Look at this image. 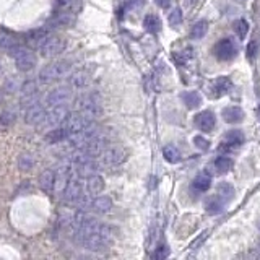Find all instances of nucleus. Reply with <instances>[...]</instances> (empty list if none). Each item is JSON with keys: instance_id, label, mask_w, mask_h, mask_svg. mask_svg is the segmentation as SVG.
<instances>
[{"instance_id": "nucleus-30", "label": "nucleus", "mask_w": 260, "mask_h": 260, "mask_svg": "<svg viewBox=\"0 0 260 260\" xmlns=\"http://www.w3.org/2000/svg\"><path fill=\"white\" fill-rule=\"evenodd\" d=\"M218 195L226 202V204H228V202H231V199H233V197H234V189H233V186L226 184V182H221V184L218 186Z\"/></svg>"}, {"instance_id": "nucleus-5", "label": "nucleus", "mask_w": 260, "mask_h": 260, "mask_svg": "<svg viewBox=\"0 0 260 260\" xmlns=\"http://www.w3.org/2000/svg\"><path fill=\"white\" fill-rule=\"evenodd\" d=\"M96 158H98V161L103 165V167H112V166H119L120 163L125 160V151L119 147L106 148V150L101 151Z\"/></svg>"}, {"instance_id": "nucleus-36", "label": "nucleus", "mask_w": 260, "mask_h": 260, "mask_svg": "<svg viewBox=\"0 0 260 260\" xmlns=\"http://www.w3.org/2000/svg\"><path fill=\"white\" fill-rule=\"evenodd\" d=\"M33 165H35V160L31 158V155H23L20 158V161H18V166H20V169H25V171L31 169Z\"/></svg>"}, {"instance_id": "nucleus-39", "label": "nucleus", "mask_w": 260, "mask_h": 260, "mask_svg": "<svg viewBox=\"0 0 260 260\" xmlns=\"http://www.w3.org/2000/svg\"><path fill=\"white\" fill-rule=\"evenodd\" d=\"M167 255H169V250H167L166 245H160L156 252L153 254V257L155 259H165V257H167Z\"/></svg>"}, {"instance_id": "nucleus-38", "label": "nucleus", "mask_w": 260, "mask_h": 260, "mask_svg": "<svg viewBox=\"0 0 260 260\" xmlns=\"http://www.w3.org/2000/svg\"><path fill=\"white\" fill-rule=\"evenodd\" d=\"M194 143H195L197 148H200V150H208V147H210L208 140H205V138L200 137V135L194 138Z\"/></svg>"}, {"instance_id": "nucleus-24", "label": "nucleus", "mask_w": 260, "mask_h": 260, "mask_svg": "<svg viewBox=\"0 0 260 260\" xmlns=\"http://www.w3.org/2000/svg\"><path fill=\"white\" fill-rule=\"evenodd\" d=\"M210 186H211L210 176H205V174L197 176L194 179V184H192V187H194L197 192H206L210 189Z\"/></svg>"}, {"instance_id": "nucleus-44", "label": "nucleus", "mask_w": 260, "mask_h": 260, "mask_svg": "<svg viewBox=\"0 0 260 260\" xmlns=\"http://www.w3.org/2000/svg\"><path fill=\"white\" fill-rule=\"evenodd\" d=\"M195 2H197V0H187V3H189V5H194Z\"/></svg>"}, {"instance_id": "nucleus-20", "label": "nucleus", "mask_w": 260, "mask_h": 260, "mask_svg": "<svg viewBox=\"0 0 260 260\" xmlns=\"http://www.w3.org/2000/svg\"><path fill=\"white\" fill-rule=\"evenodd\" d=\"M224 205H226V202L221 199L218 194H216L215 197H211L210 200H206V204H205L206 211H208L210 215H218V213H221V211H223V208H224Z\"/></svg>"}, {"instance_id": "nucleus-1", "label": "nucleus", "mask_w": 260, "mask_h": 260, "mask_svg": "<svg viewBox=\"0 0 260 260\" xmlns=\"http://www.w3.org/2000/svg\"><path fill=\"white\" fill-rule=\"evenodd\" d=\"M76 112L88 122H94V119L101 114V98L96 93L83 94L76 99Z\"/></svg>"}, {"instance_id": "nucleus-4", "label": "nucleus", "mask_w": 260, "mask_h": 260, "mask_svg": "<svg viewBox=\"0 0 260 260\" xmlns=\"http://www.w3.org/2000/svg\"><path fill=\"white\" fill-rule=\"evenodd\" d=\"M86 192L85 189V179H80V177H70L69 184H67L65 190L62 192V199H64L65 204L75 205V202L80 199Z\"/></svg>"}, {"instance_id": "nucleus-15", "label": "nucleus", "mask_w": 260, "mask_h": 260, "mask_svg": "<svg viewBox=\"0 0 260 260\" xmlns=\"http://www.w3.org/2000/svg\"><path fill=\"white\" fill-rule=\"evenodd\" d=\"M111 208H112V200L106 195L96 197V199L91 200V205H90V210H93V211H96V213H101V215L109 213Z\"/></svg>"}, {"instance_id": "nucleus-29", "label": "nucleus", "mask_w": 260, "mask_h": 260, "mask_svg": "<svg viewBox=\"0 0 260 260\" xmlns=\"http://www.w3.org/2000/svg\"><path fill=\"white\" fill-rule=\"evenodd\" d=\"M231 86H233V83L228 76H220L215 81V91H218V94H226L231 90Z\"/></svg>"}, {"instance_id": "nucleus-46", "label": "nucleus", "mask_w": 260, "mask_h": 260, "mask_svg": "<svg viewBox=\"0 0 260 260\" xmlns=\"http://www.w3.org/2000/svg\"><path fill=\"white\" fill-rule=\"evenodd\" d=\"M259 119H260V108H259Z\"/></svg>"}, {"instance_id": "nucleus-35", "label": "nucleus", "mask_w": 260, "mask_h": 260, "mask_svg": "<svg viewBox=\"0 0 260 260\" xmlns=\"http://www.w3.org/2000/svg\"><path fill=\"white\" fill-rule=\"evenodd\" d=\"M169 25L171 26H179L181 23H182V12H181V8H174L171 13H169Z\"/></svg>"}, {"instance_id": "nucleus-34", "label": "nucleus", "mask_w": 260, "mask_h": 260, "mask_svg": "<svg viewBox=\"0 0 260 260\" xmlns=\"http://www.w3.org/2000/svg\"><path fill=\"white\" fill-rule=\"evenodd\" d=\"M13 120H15V114H13L12 111H3V112L0 114V125H2L3 129H7L8 125H12Z\"/></svg>"}, {"instance_id": "nucleus-18", "label": "nucleus", "mask_w": 260, "mask_h": 260, "mask_svg": "<svg viewBox=\"0 0 260 260\" xmlns=\"http://www.w3.org/2000/svg\"><path fill=\"white\" fill-rule=\"evenodd\" d=\"M69 81L70 85L74 86V88H85L86 85H90V74L85 70H76V72H72L69 75Z\"/></svg>"}, {"instance_id": "nucleus-23", "label": "nucleus", "mask_w": 260, "mask_h": 260, "mask_svg": "<svg viewBox=\"0 0 260 260\" xmlns=\"http://www.w3.org/2000/svg\"><path fill=\"white\" fill-rule=\"evenodd\" d=\"M233 160L228 156H218L215 160V167H216V171L221 172V174H226V172H229L231 169H233Z\"/></svg>"}, {"instance_id": "nucleus-27", "label": "nucleus", "mask_w": 260, "mask_h": 260, "mask_svg": "<svg viewBox=\"0 0 260 260\" xmlns=\"http://www.w3.org/2000/svg\"><path fill=\"white\" fill-rule=\"evenodd\" d=\"M206 30H208V23H206L205 20H200V21L195 23L194 28H192L190 36L194 37V39H202V37L206 35Z\"/></svg>"}, {"instance_id": "nucleus-25", "label": "nucleus", "mask_w": 260, "mask_h": 260, "mask_svg": "<svg viewBox=\"0 0 260 260\" xmlns=\"http://www.w3.org/2000/svg\"><path fill=\"white\" fill-rule=\"evenodd\" d=\"M143 26L147 28V31L158 33L161 30V20L156 15H147L145 20H143Z\"/></svg>"}, {"instance_id": "nucleus-40", "label": "nucleus", "mask_w": 260, "mask_h": 260, "mask_svg": "<svg viewBox=\"0 0 260 260\" xmlns=\"http://www.w3.org/2000/svg\"><path fill=\"white\" fill-rule=\"evenodd\" d=\"M155 2H156V5L161 8H167L171 5V0H155Z\"/></svg>"}, {"instance_id": "nucleus-7", "label": "nucleus", "mask_w": 260, "mask_h": 260, "mask_svg": "<svg viewBox=\"0 0 260 260\" xmlns=\"http://www.w3.org/2000/svg\"><path fill=\"white\" fill-rule=\"evenodd\" d=\"M41 54L44 57H56V56H60L62 52L65 49V41L62 39V37H57V36H51L47 37V39L41 44Z\"/></svg>"}, {"instance_id": "nucleus-22", "label": "nucleus", "mask_w": 260, "mask_h": 260, "mask_svg": "<svg viewBox=\"0 0 260 260\" xmlns=\"http://www.w3.org/2000/svg\"><path fill=\"white\" fill-rule=\"evenodd\" d=\"M182 99H184L187 108H190V109L199 108L202 104V96L197 93V91H187V93L182 94Z\"/></svg>"}, {"instance_id": "nucleus-41", "label": "nucleus", "mask_w": 260, "mask_h": 260, "mask_svg": "<svg viewBox=\"0 0 260 260\" xmlns=\"http://www.w3.org/2000/svg\"><path fill=\"white\" fill-rule=\"evenodd\" d=\"M255 49H257V44H255V42H250L249 47H247V56H249V57H254Z\"/></svg>"}, {"instance_id": "nucleus-32", "label": "nucleus", "mask_w": 260, "mask_h": 260, "mask_svg": "<svg viewBox=\"0 0 260 260\" xmlns=\"http://www.w3.org/2000/svg\"><path fill=\"white\" fill-rule=\"evenodd\" d=\"M234 30H236V33H238L239 39H244L245 35H247V31H249V23L245 20H238L234 23Z\"/></svg>"}, {"instance_id": "nucleus-28", "label": "nucleus", "mask_w": 260, "mask_h": 260, "mask_svg": "<svg viewBox=\"0 0 260 260\" xmlns=\"http://www.w3.org/2000/svg\"><path fill=\"white\" fill-rule=\"evenodd\" d=\"M163 156H165V160L167 163H177L181 160L179 150H177L176 147H172V145H167V147L163 148Z\"/></svg>"}, {"instance_id": "nucleus-6", "label": "nucleus", "mask_w": 260, "mask_h": 260, "mask_svg": "<svg viewBox=\"0 0 260 260\" xmlns=\"http://www.w3.org/2000/svg\"><path fill=\"white\" fill-rule=\"evenodd\" d=\"M69 106L67 104H60V106H52V108L46 112L44 117V124L46 127H57L64 122V119L69 115Z\"/></svg>"}, {"instance_id": "nucleus-14", "label": "nucleus", "mask_w": 260, "mask_h": 260, "mask_svg": "<svg viewBox=\"0 0 260 260\" xmlns=\"http://www.w3.org/2000/svg\"><path fill=\"white\" fill-rule=\"evenodd\" d=\"M54 186H56V171H52V169L42 171L39 176L41 190L46 192V194H52V192H54Z\"/></svg>"}, {"instance_id": "nucleus-3", "label": "nucleus", "mask_w": 260, "mask_h": 260, "mask_svg": "<svg viewBox=\"0 0 260 260\" xmlns=\"http://www.w3.org/2000/svg\"><path fill=\"white\" fill-rule=\"evenodd\" d=\"M10 54H12L13 59H15L17 67L23 72L31 70L33 67L36 65V57H35V54H33V51L28 49V47L15 46L10 49Z\"/></svg>"}, {"instance_id": "nucleus-45", "label": "nucleus", "mask_w": 260, "mask_h": 260, "mask_svg": "<svg viewBox=\"0 0 260 260\" xmlns=\"http://www.w3.org/2000/svg\"><path fill=\"white\" fill-rule=\"evenodd\" d=\"M257 255H259V257H260V245H259V247H257Z\"/></svg>"}, {"instance_id": "nucleus-47", "label": "nucleus", "mask_w": 260, "mask_h": 260, "mask_svg": "<svg viewBox=\"0 0 260 260\" xmlns=\"http://www.w3.org/2000/svg\"><path fill=\"white\" fill-rule=\"evenodd\" d=\"M259 229H260V221H259Z\"/></svg>"}, {"instance_id": "nucleus-19", "label": "nucleus", "mask_w": 260, "mask_h": 260, "mask_svg": "<svg viewBox=\"0 0 260 260\" xmlns=\"http://www.w3.org/2000/svg\"><path fill=\"white\" fill-rule=\"evenodd\" d=\"M223 117L228 124H234V122H241L244 117V112L239 106H229V108L223 109Z\"/></svg>"}, {"instance_id": "nucleus-8", "label": "nucleus", "mask_w": 260, "mask_h": 260, "mask_svg": "<svg viewBox=\"0 0 260 260\" xmlns=\"http://www.w3.org/2000/svg\"><path fill=\"white\" fill-rule=\"evenodd\" d=\"M238 54V46L231 37H224L215 46V56L220 60H231Z\"/></svg>"}, {"instance_id": "nucleus-11", "label": "nucleus", "mask_w": 260, "mask_h": 260, "mask_svg": "<svg viewBox=\"0 0 260 260\" xmlns=\"http://www.w3.org/2000/svg\"><path fill=\"white\" fill-rule=\"evenodd\" d=\"M44 117H46V109H44V106H41L39 103L26 108L25 122L28 125H41L44 122Z\"/></svg>"}, {"instance_id": "nucleus-43", "label": "nucleus", "mask_w": 260, "mask_h": 260, "mask_svg": "<svg viewBox=\"0 0 260 260\" xmlns=\"http://www.w3.org/2000/svg\"><path fill=\"white\" fill-rule=\"evenodd\" d=\"M205 234H206V231H205V233H204V234H202V236H200V238H199V239H197V241H195V242H194V244H192V247H194V249H197V245H199V244L202 242V241H204V239H205Z\"/></svg>"}, {"instance_id": "nucleus-17", "label": "nucleus", "mask_w": 260, "mask_h": 260, "mask_svg": "<svg viewBox=\"0 0 260 260\" xmlns=\"http://www.w3.org/2000/svg\"><path fill=\"white\" fill-rule=\"evenodd\" d=\"M85 189L91 195L101 194V192L104 190V179L99 174L91 176V177H88V179H85Z\"/></svg>"}, {"instance_id": "nucleus-10", "label": "nucleus", "mask_w": 260, "mask_h": 260, "mask_svg": "<svg viewBox=\"0 0 260 260\" xmlns=\"http://www.w3.org/2000/svg\"><path fill=\"white\" fill-rule=\"evenodd\" d=\"M72 91L70 88H67V86H62V88H56L54 91H51L49 94H47L46 98V103L49 108L52 106H60V104H69L72 101Z\"/></svg>"}, {"instance_id": "nucleus-16", "label": "nucleus", "mask_w": 260, "mask_h": 260, "mask_svg": "<svg viewBox=\"0 0 260 260\" xmlns=\"http://www.w3.org/2000/svg\"><path fill=\"white\" fill-rule=\"evenodd\" d=\"M69 137V132L62 127V125H57L54 130L47 132V135L44 137V140L47 145H57V143H64Z\"/></svg>"}, {"instance_id": "nucleus-42", "label": "nucleus", "mask_w": 260, "mask_h": 260, "mask_svg": "<svg viewBox=\"0 0 260 260\" xmlns=\"http://www.w3.org/2000/svg\"><path fill=\"white\" fill-rule=\"evenodd\" d=\"M142 3H143V0H129L127 7L132 8V7H137V5H142Z\"/></svg>"}, {"instance_id": "nucleus-37", "label": "nucleus", "mask_w": 260, "mask_h": 260, "mask_svg": "<svg viewBox=\"0 0 260 260\" xmlns=\"http://www.w3.org/2000/svg\"><path fill=\"white\" fill-rule=\"evenodd\" d=\"M30 93H37V85L35 81H26L21 86V94H30Z\"/></svg>"}, {"instance_id": "nucleus-9", "label": "nucleus", "mask_w": 260, "mask_h": 260, "mask_svg": "<svg viewBox=\"0 0 260 260\" xmlns=\"http://www.w3.org/2000/svg\"><path fill=\"white\" fill-rule=\"evenodd\" d=\"M78 242L88 250H101L109 244V239H106L104 236H101L99 233H88V234L81 236L78 239Z\"/></svg>"}, {"instance_id": "nucleus-26", "label": "nucleus", "mask_w": 260, "mask_h": 260, "mask_svg": "<svg viewBox=\"0 0 260 260\" xmlns=\"http://www.w3.org/2000/svg\"><path fill=\"white\" fill-rule=\"evenodd\" d=\"M57 5H59V10L75 15V12L80 8V0H57Z\"/></svg>"}, {"instance_id": "nucleus-2", "label": "nucleus", "mask_w": 260, "mask_h": 260, "mask_svg": "<svg viewBox=\"0 0 260 260\" xmlns=\"http://www.w3.org/2000/svg\"><path fill=\"white\" fill-rule=\"evenodd\" d=\"M70 74H72L70 64H67V62H57V64H51L44 67V69L39 72V81L41 83H51V81L69 76Z\"/></svg>"}, {"instance_id": "nucleus-12", "label": "nucleus", "mask_w": 260, "mask_h": 260, "mask_svg": "<svg viewBox=\"0 0 260 260\" xmlns=\"http://www.w3.org/2000/svg\"><path fill=\"white\" fill-rule=\"evenodd\" d=\"M88 124H91V122H88L86 119L81 117L78 112H75V114L69 112V115H67V117L64 119V122H62V127H64L70 135V133H75L83 127H86Z\"/></svg>"}, {"instance_id": "nucleus-31", "label": "nucleus", "mask_w": 260, "mask_h": 260, "mask_svg": "<svg viewBox=\"0 0 260 260\" xmlns=\"http://www.w3.org/2000/svg\"><path fill=\"white\" fill-rule=\"evenodd\" d=\"M17 46V41L13 39V36L7 35V33H0V47L2 49H8L10 51L12 47Z\"/></svg>"}, {"instance_id": "nucleus-13", "label": "nucleus", "mask_w": 260, "mask_h": 260, "mask_svg": "<svg viewBox=\"0 0 260 260\" xmlns=\"http://www.w3.org/2000/svg\"><path fill=\"white\" fill-rule=\"evenodd\" d=\"M215 124H216L215 114L211 112V111H204V112L195 115V125L200 130H204V132H210V130H213Z\"/></svg>"}, {"instance_id": "nucleus-21", "label": "nucleus", "mask_w": 260, "mask_h": 260, "mask_svg": "<svg viewBox=\"0 0 260 260\" xmlns=\"http://www.w3.org/2000/svg\"><path fill=\"white\" fill-rule=\"evenodd\" d=\"M244 142V135L241 130H231V132L226 133V138H224V147L228 148H234V147H239L241 143Z\"/></svg>"}, {"instance_id": "nucleus-33", "label": "nucleus", "mask_w": 260, "mask_h": 260, "mask_svg": "<svg viewBox=\"0 0 260 260\" xmlns=\"http://www.w3.org/2000/svg\"><path fill=\"white\" fill-rule=\"evenodd\" d=\"M47 39V35H46V31L44 30H37V31H35L33 35L30 36V42L31 44H35V46H39L41 47V44L44 42Z\"/></svg>"}]
</instances>
